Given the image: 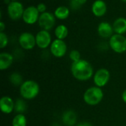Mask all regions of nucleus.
Instances as JSON below:
<instances>
[{"label":"nucleus","mask_w":126,"mask_h":126,"mask_svg":"<svg viewBox=\"0 0 126 126\" xmlns=\"http://www.w3.org/2000/svg\"><path fill=\"white\" fill-rule=\"evenodd\" d=\"M71 72L72 76L80 81L89 80L94 74V70L92 65L88 61L82 59L72 63Z\"/></svg>","instance_id":"obj_1"},{"label":"nucleus","mask_w":126,"mask_h":126,"mask_svg":"<svg viewBox=\"0 0 126 126\" xmlns=\"http://www.w3.org/2000/svg\"><path fill=\"white\" fill-rule=\"evenodd\" d=\"M38 84L33 80L24 81L20 86V94L25 100H32L39 94Z\"/></svg>","instance_id":"obj_2"},{"label":"nucleus","mask_w":126,"mask_h":126,"mask_svg":"<svg viewBox=\"0 0 126 126\" xmlns=\"http://www.w3.org/2000/svg\"><path fill=\"white\" fill-rule=\"evenodd\" d=\"M103 96L104 94L101 88L93 86L85 91L83 94V100L87 105H96L102 101Z\"/></svg>","instance_id":"obj_3"},{"label":"nucleus","mask_w":126,"mask_h":126,"mask_svg":"<svg viewBox=\"0 0 126 126\" xmlns=\"http://www.w3.org/2000/svg\"><path fill=\"white\" fill-rule=\"evenodd\" d=\"M110 48L117 53H123L126 51V37L120 34H114L109 39Z\"/></svg>","instance_id":"obj_4"},{"label":"nucleus","mask_w":126,"mask_h":126,"mask_svg":"<svg viewBox=\"0 0 126 126\" xmlns=\"http://www.w3.org/2000/svg\"><path fill=\"white\" fill-rule=\"evenodd\" d=\"M23 4L18 1H11L7 5V14L12 20H18L22 18L24 14Z\"/></svg>","instance_id":"obj_5"},{"label":"nucleus","mask_w":126,"mask_h":126,"mask_svg":"<svg viewBox=\"0 0 126 126\" xmlns=\"http://www.w3.org/2000/svg\"><path fill=\"white\" fill-rule=\"evenodd\" d=\"M38 25L42 30L49 31L51 30L55 23V16L53 13L49 12H45L40 14L38 19Z\"/></svg>","instance_id":"obj_6"},{"label":"nucleus","mask_w":126,"mask_h":126,"mask_svg":"<svg viewBox=\"0 0 126 126\" xmlns=\"http://www.w3.org/2000/svg\"><path fill=\"white\" fill-rule=\"evenodd\" d=\"M18 43L24 50H32L36 45L35 36L29 32L22 33L18 37Z\"/></svg>","instance_id":"obj_7"},{"label":"nucleus","mask_w":126,"mask_h":126,"mask_svg":"<svg viewBox=\"0 0 126 126\" xmlns=\"http://www.w3.org/2000/svg\"><path fill=\"white\" fill-rule=\"evenodd\" d=\"M37 7L29 6L24 9L22 19L27 25H33L38 21L40 16Z\"/></svg>","instance_id":"obj_8"},{"label":"nucleus","mask_w":126,"mask_h":126,"mask_svg":"<svg viewBox=\"0 0 126 126\" xmlns=\"http://www.w3.org/2000/svg\"><path fill=\"white\" fill-rule=\"evenodd\" d=\"M66 51L67 46L63 40L58 39L53 40L50 45V52L54 56L57 58L63 57L66 54Z\"/></svg>","instance_id":"obj_9"},{"label":"nucleus","mask_w":126,"mask_h":126,"mask_svg":"<svg viewBox=\"0 0 126 126\" xmlns=\"http://www.w3.org/2000/svg\"><path fill=\"white\" fill-rule=\"evenodd\" d=\"M109 79L110 73L106 68H100L97 70L93 76V80L94 83L95 84V86L99 88H102L106 85Z\"/></svg>","instance_id":"obj_10"},{"label":"nucleus","mask_w":126,"mask_h":126,"mask_svg":"<svg viewBox=\"0 0 126 126\" xmlns=\"http://www.w3.org/2000/svg\"><path fill=\"white\" fill-rule=\"evenodd\" d=\"M36 45L41 49H45L52 44V37L49 31L41 30L35 36Z\"/></svg>","instance_id":"obj_11"},{"label":"nucleus","mask_w":126,"mask_h":126,"mask_svg":"<svg viewBox=\"0 0 126 126\" xmlns=\"http://www.w3.org/2000/svg\"><path fill=\"white\" fill-rule=\"evenodd\" d=\"M97 33L99 36L102 38L110 39L114 35L113 26L107 22H102L99 24L97 27Z\"/></svg>","instance_id":"obj_12"},{"label":"nucleus","mask_w":126,"mask_h":126,"mask_svg":"<svg viewBox=\"0 0 126 126\" xmlns=\"http://www.w3.org/2000/svg\"><path fill=\"white\" fill-rule=\"evenodd\" d=\"M15 108V102L13 99L8 96H4L0 100V109L2 113L9 114Z\"/></svg>","instance_id":"obj_13"},{"label":"nucleus","mask_w":126,"mask_h":126,"mask_svg":"<svg viewBox=\"0 0 126 126\" xmlns=\"http://www.w3.org/2000/svg\"><path fill=\"white\" fill-rule=\"evenodd\" d=\"M92 12L97 17L103 16L107 12L106 3L103 0H96L92 5Z\"/></svg>","instance_id":"obj_14"},{"label":"nucleus","mask_w":126,"mask_h":126,"mask_svg":"<svg viewBox=\"0 0 126 126\" xmlns=\"http://www.w3.org/2000/svg\"><path fill=\"white\" fill-rule=\"evenodd\" d=\"M13 62V56L10 53L3 52L0 53V70L4 71L9 68Z\"/></svg>","instance_id":"obj_15"},{"label":"nucleus","mask_w":126,"mask_h":126,"mask_svg":"<svg viewBox=\"0 0 126 126\" xmlns=\"http://www.w3.org/2000/svg\"><path fill=\"white\" fill-rule=\"evenodd\" d=\"M112 26L115 33L123 35L126 33V19L123 17L117 18L114 22Z\"/></svg>","instance_id":"obj_16"},{"label":"nucleus","mask_w":126,"mask_h":126,"mask_svg":"<svg viewBox=\"0 0 126 126\" xmlns=\"http://www.w3.org/2000/svg\"><path fill=\"white\" fill-rule=\"evenodd\" d=\"M62 120L63 124L66 126H76L77 115L73 111H67L63 113Z\"/></svg>","instance_id":"obj_17"},{"label":"nucleus","mask_w":126,"mask_h":126,"mask_svg":"<svg viewBox=\"0 0 126 126\" xmlns=\"http://www.w3.org/2000/svg\"><path fill=\"white\" fill-rule=\"evenodd\" d=\"M69 14H70V10L66 6H59L55 10L54 12V15L55 18L61 20H64L67 19Z\"/></svg>","instance_id":"obj_18"},{"label":"nucleus","mask_w":126,"mask_h":126,"mask_svg":"<svg viewBox=\"0 0 126 126\" xmlns=\"http://www.w3.org/2000/svg\"><path fill=\"white\" fill-rule=\"evenodd\" d=\"M68 28L64 25H59L55 29V35L58 39L63 40L68 36Z\"/></svg>","instance_id":"obj_19"},{"label":"nucleus","mask_w":126,"mask_h":126,"mask_svg":"<svg viewBox=\"0 0 126 126\" xmlns=\"http://www.w3.org/2000/svg\"><path fill=\"white\" fill-rule=\"evenodd\" d=\"M12 126H27V118L23 114H17L12 120Z\"/></svg>","instance_id":"obj_20"},{"label":"nucleus","mask_w":126,"mask_h":126,"mask_svg":"<svg viewBox=\"0 0 126 126\" xmlns=\"http://www.w3.org/2000/svg\"><path fill=\"white\" fill-rule=\"evenodd\" d=\"M9 79H10V82L16 86H18V85L21 86V84L24 82L21 75L18 73H13L10 76Z\"/></svg>","instance_id":"obj_21"},{"label":"nucleus","mask_w":126,"mask_h":126,"mask_svg":"<svg viewBox=\"0 0 126 126\" xmlns=\"http://www.w3.org/2000/svg\"><path fill=\"white\" fill-rule=\"evenodd\" d=\"M27 108V105L26 103L24 102V100H17L15 102V108L14 110L16 111V112H17L18 114H23Z\"/></svg>","instance_id":"obj_22"},{"label":"nucleus","mask_w":126,"mask_h":126,"mask_svg":"<svg viewBox=\"0 0 126 126\" xmlns=\"http://www.w3.org/2000/svg\"><path fill=\"white\" fill-rule=\"evenodd\" d=\"M8 44V37L4 32H0V48H4Z\"/></svg>","instance_id":"obj_23"},{"label":"nucleus","mask_w":126,"mask_h":126,"mask_svg":"<svg viewBox=\"0 0 126 126\" xmlns=\"http://www.w3.org/2000/svg\"><path fill=\"white\" fill-rule=\"evenodd\" d=\"M69 58L72 61V62H77V61L81 59V58H80V53L77 50H72L69 53Z\"/></svg>","instance_id":"obj_24"},{"label":"nucleus","mask_w":126,"mask_h":126,"mask_svg":"<svg viewBox=\"0 0 126 126\" xmlns=\"http://www.w3.org/2000/svg\"><path fill=\"white\" fill-rule=\"evenodd\" d=\"M82 5L80 0H71L70 1V7L74 10H78Z\"/></svg>","instance_id":"obj_25"},{"label":"nucleus","mask_w":126,"mask_h":126,"mask_svg":"<svg viewBox=\"0 0 126 126\" xmlns=\"http://www.w3.org/2000/svg\"><path fill=\"white\" fill-rule=\"evenodd\" d=\"M37 9L38 10V12L41 14V13H44L45 12H47V6L44 3H39L38 5H37Z\"/></svg>","instance_id":"obj_26"},{"label":"nucleus","mask_w":126,"mask_h":126,"mask_svg":"<svg viewBox=\"0 0 126 126\" xmlns=\"http://www.w3.org/2000/svg\"><path fill=\"white\" fill-rule=\"evenodd\" d=\"M5 27H6L5 24L2 21H1L0 22V32H3L5 29Z\"/></svg>","instance_id":"obj_27"},{"label":"nucleus","mask_w":126,"mask_h":126,"mask_svg":"<svg viewBox=\"0 0 126 126\" xmlns=\"http://www.w3.org/2000/svg\"><path fill=\"white\" fill-rule=\"evenodd\" d=\"M75 126H93L91 123H80L77 124Z\"/></svg>","instance_id":"obj_28"},{"label":"nucleus","mask_w":126,"mask_h":126,"mask_svg":"<svg viewBox=\"0 0 126 126\" xmlns=\"http://www.w3.org/2000/svg\"><path fill=\"white\" fill-rule=\"evenodd\" d=\"M122 99H123V102L126 104V90L124 91V92H123V94H122Z\"/></svg>","instance_id":"obj_29"},{"label":"nucleus","mask_w":126,"mask_h":126,"mask_svg":"<svg viewBox=\"0 0 126 126\" xmlns=\"http://www.w3.org/2000/svg\"><path fill=\"white\" fill-rule=\"evenodd\" d=\"M11 1H18V0H10Z\"/></svg>","instance_id":"obj_30"},{"label":"nucleus","mask_w":126,"mask_h":126,"mask_svg":"<svg viewBox=\"0 0 126 126\" xmlns=\"http://www.w3.org/2000/svg\"><path fill=\"white\" fill-rule=\"evenodd\" d=\"M121 1H124V2H126V0H121Z\"/></svg>","instance_id":"obj_31"}]
</instances>
